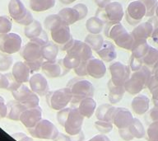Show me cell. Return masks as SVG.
Instances as JSON below:
<instances>
[{"label": "cell", "instance_id": "cell-1", "mask_svg": "<svg viewBox=\"0 0 158 141\" xmlns=\"http://www.w3.org/2000/svg\"><path fill=\"white\" fill-rule=\"evenodd\" d=\"M48 36L45 32L39 37L30 40L22 50V56L28 65L31 73L37 72L44 63L42 49L48 43Z\"/></svg>", "mask_w": 158, "mask_h": 141}, {"label": "cell", "instance_id": "cell-2", "mask_svg": "<svg viewBox=\"0 0 158 141\" xmlns=\"http://www.w3.org/2000/svg\"><path fill=\"white\" fill-rule=\"evenodd\" d=\"M105 34L108 38L113 40L116 45L127 50L131 51L135 43L132 33H129L120 23L106 25Z\"/></svg>", "mask_w": 158, "mask_h": 141}, {"label": "cell", "instance_id": "cell-3", "mask_svg": "<svg viewBox=\"0 0 158 141\" xmlns=\"http://www.w3.org/2000/svg\"><path fill=\"white\" fill-rule=\"evenodd\" d=\"M151 76L152 71L148 67L143 65L139 70L133 72L129 79L123 84L125 92L132 95L138 94L144 88L148 87Z\"/></svg>", "mask_w": 158, "mask_h": 141}, {"label": "cell", "instance_id": "cell-4", "mask_svg": "<svg viewBox=\"0 0 158 141\" xmlns=\"http://www.w3.org/2000/svg\"><path fill=\"white\" fill-rule=\"evenodd\" d=\"M67 87L71 92V102L73 104L79 103L82 99L86 97H92L95 92L94 86L91 82L79 78L71 79Z\"/></svg>", "mask_w": 158, "mask_h": 141}, {"label": "cell", "instance_id": "cell-5", "mask_svg": "<svg viewBox=\"0 0 158 141\" xmlns=\"http://www.w3.org/2000/svg\"><path fill=\"white\" fill-rule=\"evenodd\" d=\"M124 12L122 5L118 2H110L104 8H100L96 17L101 18L106 25H114L120 23Z\"/></svg>", "mask_w": 158, "mask_h": 141}, {"label": "cell", "instance_id": "cell-6", "mask_svg": "<svg viewBox=\"0 0 158 141\" xmlns=\"http://www.w3.org/2000/svg\"><path fill=\"white\" fill-rule=\"evenodd\" d=\"M46 101L50 108L60 111L65 108L69 102L72 101L71 92L68 87L64 88L49 91L46 94Z\"/></svg>", "mask_w": 158, "mask_h": 141}, {"label": "cell", "instance_id": "cell-7", "mask_svg": "<svg viewBox=\"0 0 158 141\" xmlns=\"http://www.w3.org/2000/svg\"><path fill=\"white\" fill-rule=\"evenodd\" d=\"M8 12L10 17L17 24L27 26L34 21L31 13L26 8L21 0H10Z\"/></svg>", "mask_w": 158, "mask_h": 141}, {"label": "cell", "instance_id": "cell-8", "mask_svg": "<svg viewBox=\"0 0 158 141\" xmlns=\"http://www.w3.org/2000/svg\"><path fill=\"white\" fill-rule=\"evenodd\" d=\"M31 135L40 139H55L59 135V130L54 124L49 120L41 119L35 126L29 129Z\"/></svg>", "mask_w": 158, "mask_h": 141}, {"label": "cell", "instance_id": "cell-9", "mask_svg": "<svg viewBox=\"0 0 158 141\" xmlns=\"http://www.w3.org/2000/svg\"><path fill=\"white\" fill-rule=\"evenodd\" d=\"M12 93L15 100L22 103L27 109L34 108L39 106L38 95L24 84H22L18 88L12 91Z\"/></svg>", "mask_w": 158, "mask_h": 141}, {"label": "cell", "instance_id": "cell-10", "mask_svg": "<svg viewBox=\"0 0 158 141\" xmlns=\"http://www.w3.org/2000/svg\"><path fill=\"white\" fill-rule=\"evenodd\" d=\"M22 39L16 33L0 34V51L5 54H12L22 49Z\"/></svg>", "mask_w": 158, "mask_h": 141}, {"label": "cell", "instance_id": "cell-11", "mask_svg": "<svg viewBox=\"0 0 158 141\" xmlns=\"http://www.w3.org/2000/svg\"><path fill=\"white\" fill-rule=\"evenodd\" d=\"M147 9L144 2L142 0H137L130 2L125 12L126 21L128 24L136 26L146 17Z\"/></svg>", "mask_w": 158, "mask_h": 141}, {"label": "cell", "instance_id": "cell-12", "mask_svg": "<svg viewBox=\"0 0 158 141\" xmlns=\"http://www.w3.org/2000/svg\"><path fill=\"white\" fill-rule=\"evenodd\" d=\"M84 118L85 117L79 112L78 109H71L66 123L64 126L66 133L72 136H75L81 133Z\"/></svg>", "mask_w": 158, "mask_h": 141}, {"label": "cell", "instance_id": "cell-13", "mask_svg": "<svg viewBox=\"0 0 158 141\" xmlns=\"http://www.w3.org/2000/svg\"><path fill=\"white\" fill-rule=\"evenodd\" d=\"M51 38L54 43L58 45L59 48L65 44H67L70 40L73 38L70 32L69 26L65 24L63 20L59 23H57L54 27H53L49 30Z\"/></svg>", "mask_w": 158, "mask_h": 141}, {"label": "cell", "instance_id": "cell-14", "mask_svg": "<svg viewBox=\"0 0 158 141\" xmlns=\"http://www.w3.org/2000/svg\"><path fill=\"white\" fill-rule=\"evenodd\" d=\"M130 69L120 62H114L110 65L111 79L114 84L117 86H123L125 82L130 77Z\"/></svg>", "mask_w": 158, "mask_h": 141}, {"label": "cell", "instance_id": "cell-15", "mask_svg": "<svg viewBox=\"0 0 158 141\" xmlns=\"http://www.w3.org/2000/svg\"><path fill=\"white\" fill-rule=\"evenodd\" d=\"M67 54L75 55L81 59V62H87L92 57V49L86 42L75 40L73 45L68 50Z\"/></svg>", "mask_w": 158, "mask_h": 141}, {"label": "cell", "instance_id": "cell-16", "mask_svg": "<svg viewBox=\"0 0 158 141\" xmlns=\"http://www.w3.org/2000/svg\"><path fill=\"white\" fill-rule=\"evenodd\" d=\"M133 115L128 109L118 107L115 109L112 118V123L119 129L128 128L133 121Z\"/></svg>", "mask_w": 158, "mask_h": 141}, {"label": "cell", "instance_id": "cell-17", "mask_svg": "<svg viewBox=\"0 0 158 141\" xmlns=\"http://www.w3.org/2000/svg\"><path fill=\"white\" fill-rule=\"evenodd\" d=\"M30 88L38 96H46L49 92V87L46 78L41 74H33L29 80Z\"/></svg>", "mask_w": 158, "mask_h": 141}, {"label": "cell", "instance_id": "cell-18", "mask_svg": "<svg viewBox=\"0 0 158 141\" xmlns=\"http://www.w3.org/2000/svg\"><path fill=\"white\" fill-rule=\"evenodd\" d=\"M42 117V109L40 106H36L34 108L27 109L22 112L20 117V121L23 124L25 127L28 129L33 128Z\"/></svg>", "mask_w": 158, "mask_h": 141}, {"label": "cell", "instance_id": "cell-19", "mask_svg": "<svg viewBox=\"0 0 158 141\" xmlns=\"http://www.w3.org/2000/svg\"><path fill=\"white\" fill-rule=\"evenodd\" d=\"M86 69L89 76L94 79H101L106 75V67L101 59L91 58L86 63Z\"/></svg>", "mask_w": 158, "mask_h": 141}, {"label": "cell", "instance_id": "cell-20", "mask_svg": "<svg viewBox=\"0 0 158 141\" xmlns=\"http://www.w3.org/2000/svg\"><path fill=\"white\" fill-rule=\"evenodd\" d=\"M31 69L25 62L18 61L15 63L12 67V74L13 78L16 79V81L19 83H25L29 82L30 74H31Z\"/></svg>", "mask_w": 158, "mask_h": 141}, {"label": "cell", "instance_id": "cell-21", "mask_svg": "<svg viewBox=\"0 0 158 141\" xmlns=\"http://www.w3.org/2000/svg\"><path fill=\"white\" fill-rule=\"evenodd\" d=\"M41 69L47 77L49 78H59L67 74L64 68L62 67L60 61L48 62L44 61L41 66Z\"/></svg>", "mask_w": 158, "mask_h": 141}, {"label": "cell", "instance_id": "cell-22", "mask_svg": "<svg viewBox=\"0 0 158 141\" xmlns=\"http://www.w3.org/2000/svg\"><path fill=\"white\" fill-rule=\"evenodd\" d=\"M150 99L145 95H138L132 100L131 106L134 113L138 116L145 114L149 110Z\"/></svg>", "mask_w": 158, "mask_h": 141}, {"label": "cell", "instance_id": "cell-23", "mask_svg": "<svg viewBox=\"0 0 158 141\" xmlns=\"http://www.w3.org/2000/svg\"><path fill=\"white\" fill-rule=\"evenodd\" d=\"M96 54L105 62L113 61L117 57L114 45L111 42L107 41H104L102 46L96 51Z\"/></svg>", "mask_w": 158, "mask_h": 141}, {"label": "cell", "instance_id": "cell-24", "mask_svg": "<svg viewBox=\"0 0 158 141\" xmlns=\"http://www.w3.org/2000/svg\"><path fill=\"white\" fill-rule=\"evenodd\" d=\"M154 29L153 26L150 22H143L138 25L131 32L134 40H147L149 37H152Z\"/></svg>", "mask_w": 158, "mask_h": 141}, {"label": "cell", "instance_id": "cell-25", "mask_svg": "<svg viewBox=\"0 0 158 141\" xmlns=\"http://www.w3.org/2000/svg\"><path fill=\"white\" fill-rule=\"evenodd\" d=\"M77 109L84 117L91 118L96 110V102L92 97H86L79 102Z\"/></svg>", "mask_w": 158, "mask_h": 141}, {"label": "cell", "instance_id": "cell-26", "mask_svg": "<svg viewBox=\"0 0 158 141\" xmlns=\"http://www.w3.org/2000/svg\"><path fill=\"white\" fill-rule=\"evenodd\" d=\"M58 14H59V17H61L63 22L68 26L74 24L75 22L81 20L78 12L77 11V9L74 7L63 8L59 11Z\"/></svg>", "mask_w": 158, "mask_h": 141}, {"label": "cell", "instance_id": "cell-27", "mask_svg": "<svg viewBox=\"0 0 158 141\" xmlns=\"http://www.w3.org/2000/svg\"><path fill=\"white\" fill-rule=\"evenodd\" d=\"M7 118L12 121H20V117L22 116V112L27 110V107L23 106L19 101H10L7 104Z\"/></svg>", "mask_w": 158, "mask_h": 141}, {"label": "cell", "instance_id": "cell-28", "mask_svg": "<svg viewBox=\"0 0 158 141\" xmlns=\"http://www.w3.org/2000/svg\"><path fill=\"white\" fill-rule=\"evenodd\" d=\"M143 64L153 72L158 69V49L151 47L148 49V53L143 58Z\"/></svg>", "mask_w": 158, "mask_h": 141}, {"label": "cell", "instance_id": "cell-29", "mask_svg": "<svg viewBox=\"0 0 158 141\" xmlns=\"http://www.w3.org/2000/svg\"><path fill=\"white\" fill-rule=\"evenodd\" d=\"M109 89V101L111 104H116L121 101L125 92L123 86H117L114 84L111 80L108 82Z\"/></svg>", "mask_w": 158, "mask_h": 141}, {"label": "cell", "instance_id": "cell-30", "mask_svg": "<svg viewBox=\"0 0 158 141\" xmlns=\"http://www.w3.org/2000/svg\"><path fill=\"white\" fill-rule=\"evenodd\" d=\"M116 107L110 104H102L96 109V116L99 121H106L112 122L113 115Z\"/></svg>", "mask_w": 158, "mask_h": 141}, {"label": "cell", "instance_id": "cell-31", "mask_svg": "<svg viewBox=\"0 0 158 141\" xmlns=\"http://www.w3.org/2000/svg\"><path fill=\"white\" fill-rule=\"evenodd\" d=\"M43 32L44 31L42 29L41 24L37 20H34L31 23H30L27 26H25L24 34L30 40L40 36L43 34Z\"/></svg>", "mask_w": 158, "mask_h": 141}, {"label": "cell", "instance_id": "cell-32", "mask_svg": "<svg viewBox=\"0 0 158 141\" xmlns=\"http://www.w3.org/2000/svg\"><path fill=\"white\" fill-rule=\"evenodd\" d=\"M59 45L53 42H48L42 49V54L45 61L54 62L57 60Z\"/></svg>", "mask_w": 158, "mask_h": 141}, {"label": "cell", "instance_id": "cell-33", "mask_svg": "<svg viewBox=\"0 0 158 141\" xmlns=\"http://www.w3.org/2000/svg\"><path fill=\"white\" fill-rule=\"evenodd\" d=\"M150 46L147 42V40H136L133 49H131L132 55L138 59H142L148 53Z\"/></svg>", "mask_w": 158, "mask_h": 141}, {"label": "cell", "instance_id": "cell-34", "mask_svg": "<svg viewBox=\"0 0 158 141\" xmlns=\"http://www.w3.org/2000/svg\"><path fill=\"white\" fill-rule=\"evenodd\" d=\"M54 5L55 0H30V7L34 12H44L52 8Z\"/></svg>", "mask_w": 158, "mask_h": 141}, {"label": "cell", "instance_id": "cell-35", "mask_svg": "<svg viewBox=\"0 0 158 141\" xmlns=\"http://www.w3.org/2000/svg\"><path fill=\"white\" fill-rule=\"evenodd\" d=\"M105 22L98 17H90L86 22V30L90 34H100L105 26Z\"/></svg>", "mask_w": 158, "mask_h": 141}, {"label": "cell", "instance_id": "cell-36", "mask_svg": "<svg viewBox=\"0 0 158 141\" xmlns=\"http://www.w3.org/2000/svg\"><path fill=\"white\" fill-rule=\"evenodd\" d=\"M60 63L62 67L68 74V72L70 71L71 69H75L77 67L79 66V64L81 63V60L75 55L67 54L66 56L60 60Z\"/></svg>", "mask_w": 158, "mask_h": 141}, {"label": "cell", "instance_id": "cell-37", "mask_svg": "<svg viewBox=\"0 0 158 141\" xmlns=\"http://www.w3.org/2000/svg\"><path fill=\"white\" fill-rule=\"evenodd\" d=\"M104 39L101 34H89L85 38V42L94 51H97L104 43Z\"/></svg>", "mask_w": 158, "mask_h": 141}, {"label": "cell", "instance_id": "cell-38", "mask_svg": "<svg viewBox=\"0 0 158 141\" xmlns=\"http://www.w3.org/2000/svg\"><path fill=\"white\" fill-rule=\"evenodd\" d=\"M129 131L133 136V138L136 139H143L145 136V129L143 127V124L138 119L134 118L133 122L131 124L129 127Z\"/></svg>", "mask_w": 158, "mask_h": 141}, {"label": "cell", "instance_id": "cell-39", "mask_svg": "<svg viewBox=\"0 0 158 141\" xmlns=\"http://www.w3.org/2000/svg\"><path fill=\"white\" fill-rule=\"evenodd\" d=\"M13 63V59L11 54L0 53V72L7 71L11 68Z\"/></svg>", "mask_w": 158, "mask_h": 141}, {"label": "cell", "instance_id": "cell-40", "mask_svg": "<svg viewBox=\"0 0 158 141\" xmlns=\"http://www.w3.org/2000/svg\"><path fill=\"white\" fill-rule=\"evenodd\" d=\"M148 88L150 90L151 93L152 95V99L154 103L158 101V79L154 75L152 74L149 83L148 84Z\"/></svg>", "mask_w": 158, "mask_h": 141}, {"label": "cell", "instance_id": "cell-41", "mask_svg": "<svg viewBox=\"0 0 158 141\" xmlns=\"http://www.w3.org/2000/svg\"><path fill=\"white\" fill-rule=\"evenodd\" d=\"M95 127L101 134H108L113 130V123L110 121L97 120V121H96L95 123Z\"/></svg>", "mask_w": 158, "mask_h": 141}, {"label": "cell", "instance_id": "cell-42", "mask_svg": "<svg viewBox=\"0 0 158 141\" xmlns=\"http://www.w3.org/2000/svg\"><path fill=\"white\" fill-rule=\"evenodd\" d=\"M12 21L7 17L2 16L0 17V34L9 33L12 30Z\"/></svg>", "mask_w": 158, "mask_h": 141}, {"label": "cell", "instance_id": "cell-43", "mask_svg": "<svg viewBox=\"0 0 158 141\" xmlns=\"http://www.w3.org/2000/svg\"><path fill=\"white\" fill-rule=\"evenodd\" d=\"M148 141H158V121H153L148 129Z\"/></svg>", "mask_w": 158, "mask_h": 141}, {"label": "cell", "instance_id": "cell-44", "mask_svg": "<svg viewBox=\"0 0 158 141\" xmlns=\"http://www.w3.org/2000/svg\"><path fill=\"white\" fill-rule=\"evenodd\" d=\"M146 6L147 9V17H152L156 13V10L158 6V2L156 0H142Z\"/></svg>", "mask_w": 158, "mask_h": 141}, {"label": "cell", "instance_id": "cell-45", "mask_svg": "<svg viewBox=\"0 0 158 141\" xmlns=\"http://www.w3.org/2000/svg\"><path fill=\"white\" fill-rule=\"evenodd\" d=\"M61 17H59V14H53L48 17L44 19V27H46L47 30H50L53 27H54L57 23H59V22H61Z\"/></svg>", "mask_w": 158, "mask_h": 141}, {"label": "cell", "instance_id": "cell-46", "mask_svg": "<svg viewBox=\"0 0 158 141\" xmlns=\"http://www.w3.org/2000/svg\"><path fill=\"white\" fill-rule=\"evenodd\" d=\"M70 111H71V108H69V107H65V108L62 109V110L58 111V113H57V121H58L60 126H64Z\"/></svg>", "mask_w": 158, "mask_h": 141}, {"label": "cell", "instance_id": "cell-47", "mask_svg": "<svg viewBox=\"0 0 158 141\" xmlns=\"http://www.w3.org/2000/svg\"><path fill=\"white\" fill-rule=\"evenodd\" d=\"M143 66V62L142 59H138L136 57L131 55L130 59V65H129V69L131 71H137Z\"/></svg>", "mask_w": 158, "mask_h": 141}, {"label": "cell", "instance_id": "cell-48", "mask_svg": "<svg viewBox=\"0 0 158 141\" xmlns=\"http://www.w3.org/2000/svg\"><path fill=\"white\" fill-rule=\"evenodd\" d=\"M86 63L87 62H81V64H79L76 69H74L75 74L79 77H84L88 75L87 74V69H86Z\"/></svg>", "mask_w": 158, "mask_h": 141}, {"label": "cell", "instance_id": "cell-49", "mask_svg": "<svg viewBox=\"0 0 158 141\" xmlns=\"http://www.w3.org/2000/svg\"><path fill=\"white\" fill-rule=\"evenodd\" d=\"M74 7L78 12L80 17H81V20L83 19L84 17H86V16L87 15V12H88V8H87L86 5L83 4V3H78V4L75 5Z\"/></svg>", "mask_w": 158, "mask_h": 141}, {"label": "cell", "instance_id": "cell-50", "mask_svg": "<svg viewBox=\"0 0 158 141\" xmlns=\"http://www.w3.org/2000/svg\"><path fill=\"white\" fill-rule=\"evenodd\" d=\"M118 134L123 140L126 141H130L132 140L133 138V136L132 135V134L130 133L129 131V129L128 128H124V129H119L118 130Z\"/></svg>", "mask_w": 158, "mask_h": 141}, {"label": "cell", "instance_id": "cell-51", "mask_svg": "<svg viewBox=\"0 0 158 141\" xmlns=\"http://www.w3.org/2000/svg\"><path fill=\"white\" fill-rule=\"evenodd\" d=\"M7 104L5 103L4 99L2 98V96H0V120H2V118H4L7 116Z\"/></svg>", "mask_w": 158, "mask_h": 141}, {"label": "cell", "instance_id": "cell-52", "mask_svg": "<svg viewBox=\"0 0 158 141\" xmlns=\"http://www.w3.org/2000/svg\"><path fill=\"white\" fill-rule=\"evenodd\" d=\"M12 138H14L17 141H34L31 138H30L23 133H14L12 135Z\"/></svg>", "mask_w": 158, "mask_h": 141}, {"label": "cell", "instance_id": "cell-53", "mask_svg": "<svg viewBox=\"0 0 158 141\" xmlns=\"http://www.w3.org/2000/svg\"><path fill=\"white\" fill-rule=\"evenodd\" d=\"M150 117L153 121H158V101L155 102L153 108L150 111Z\"/></svg>", "mask_w": 158, "mask_h": 141}, {"label": "cell", "instance_id": "cell-54", "mask_svg": "<svg viewBox=\"0 0 158 141\" xmlns=\"http://www.w3.org/2000/svg\"><path fill=\"white\" fill-rule=\"evenodd\" d=\"M88 141H110V139L105 135H97L94 136L93 138L89 139Z\"/></svg>", "mask_w": 158, "mask_h": 141}, {"label": "cell", "instance_id": "cell-55", "mask_svg": "<svg viewBox=\"0 0 158 141\" xmlns=\"http://www.w3.org/2000/svg\"><path fill=\"white\" fill-rule=\"evenodd\" d=\"M54 141H72V139L69 135L59 133V135L57 136V138L55 139H54Z\"/></svg>", "mask_w": 158, "mask_h": 141}, {"label": "cell", "instance_id": "cell-56", "mask_svg": "<svg viewBox=\"0 0 158 141\" xmlns=\"http://www.w3.org/2000/svg\"><path fill=\"white\" fill-rule=\"evenodd\" d=\"M111 0H95V2L98 6L99 8H104L106 5L109 4Z\"/></svg>", "mask_w": 158, "mask_h": 141}, {"label": "cell", "instance_id": "cell-57", "mask_svg": "<svg viewBox=\"0 0 158 141\" xmlns=\"http://www.w3.org/2000/svg\"><path fill=\"white\" fill-rule=\"evenodd\" d=\"M152 38L153 41L155 42L156 44L158 45V28H156L152 35Z\"/></svg>", "mask_w": 158, "mask_h": 141}, {"label": "cell", "instance_id": "cell-58", "mask_svg": "<svg viewBox=\"0 0 158 141\" xmlns=\"http://www.w3.org/2000/svg\"><path fill=\"white\" fill-rule=\"evenodd\" d=\"M83 139H84L83 133L81 132V133L78 134V135H77L74 136V139H73L72 141H83Z\"/></svg>", "mask_w": 158, "mask_h": 141}, {"label": "cell", "instance_id": "cell-59", "mask_svg": "<svg viewBox=\"0 0 158 141\" xmlns=\"http://www.w3.org/2000/svg\"><path fill=\"white\" fill-rule=\"evenodd\" d=\"M59 1H60V2H62L63 4L69 5L73 3V2H74L75 1H77V0H59Z\"/></svg>", "mask_w": 158, "mask_h": 141}, {"label": "cell", "instance_id": "cell-60", "mask_svg": "<svg viewBox=\"0 0 158 141\" xmlns=\"http://www.w3.org/2000/svg\"><path fill=\"white\" fill-rule=\"evenodd\" d=\"M152 74V75H154V76H155L156 78V79H158V69H156V70H155V71L153 72V73Z\"/></svg>", "mask_w": 158, "mask_h": 141}, {"label": "cell", "instance_id": "cell-61", "mask_svg": "<svg viewBox=\"0 0 158 141\" xmlns=\"http://www.w3.org/2000/svg\"><path fill=\"white\" fill-rule=\"evenodd\" d=\"M156 18H157L158 20V6L157 7H156Z\"/></svg>", "mask_w": 158, "mask_h": 141}, {"label": "cell", "instance_id": "cell-62", "mask_svg": "<svg viewBox=\"0 0 158 141\" xmlns=\"http://www.w3.org/2000/svg\"></svg>", "mask_w": 158, "mask_h": 141}]
</instances>
